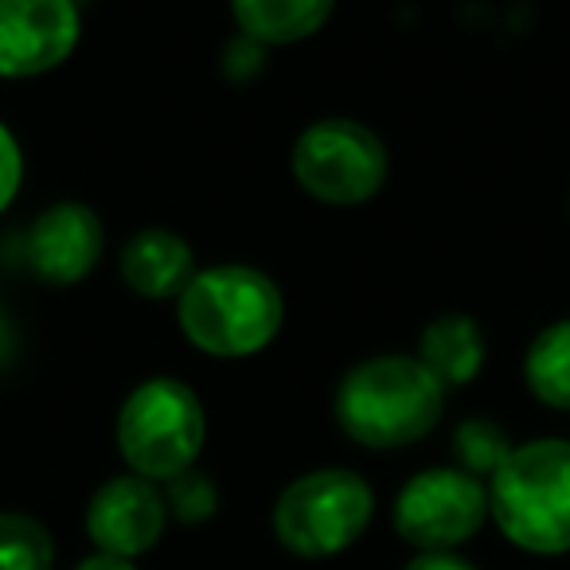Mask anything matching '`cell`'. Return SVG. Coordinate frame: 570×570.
Returning a JSON list of instances; mask_svg holds the SVG:
<instances>
[{"label":"cell","mask_w":570,"mask_h":570,"mask_svg":"<svg viewBox=\"0 0 570 570\" xmlns=\"http://www.w3.org/2000/svg\"><path fill=\"white\" fill-rule=\"evenodd\" d=\"M445 387L411 352L367 356L341 375L333 395V419L348 442L364 450H406L442 426Z\"/></svg>","instance_id":"obj_1"},{"label":"cell","mask_w":570,"mask_h":570,"mask_svg":"<svg viewBox=\"0 0 570 570\" xmlns=\"http://www.w3.org/2000/svg\"><path fill=\"white\" fill-rule=\"evenodd\" d=\"M285 325V294L246 262L199 266L176 297V328L212 360H250L277 341Z\"/></svg>","instance_id":"obj_2"},{"label":"cell","mask_w":570,"mask_h":570,"mask_svg":"<svg viewBox=\"0 0 570 570\" xmlns=\"http://www.w3.org/2000/svg\"><path fill=\"white\" fill-rule=\"evenodd\" d=\"M489 520L523 554L570 551V438L515 442L489 476Z\"/></svg>","instance_id":"obj_3"},{"label":"cell","mask_w":570,"mask_h":570,"mask_svg":"<svg viewBox=\"0 0 570 570\" xmlns=\"http://www.w3.org/2000/svg\"><path fill=\"white\" fill-rule=\"evenodd\" d=\"M114 445L129 473L153 484L196 469L207 445V411L196 387L176 375H149L118 406Z\"/></svg>","instance_id":"obj_4"},{"label":"cell","mask_w":570,"mask_h":570,"mask_svg":"<svg viewBox=\"0 0 570 570\" xmlns=\"http://www.w3.org/2000/svg\"><path fill=\"white\" fill-rule=\"evenodd\" d=\"M375 515V489L348 465H321L294 476L269 508V531L294 559H336L360 543Z\"/></svg>","instance_id":"obj_5"},{"label":"cell","mask_w":570,"mask_h":570,"mask_svg":"<svg viewBox=\"0 0 570 570\" xmlns=\"http://www.w3.org/2000/svg\"><path fill=\"white\" fill-rule=\"evenodd\" d=\"M297 188L325 207H364L391 176V153L372 126L356 118H317L289 149Z\"/></svg>","instance_id":"obj_6"},{"label":"cell","mask_w":570,"mask_h":570,"mask_svg":"<svg viewBox=\"0 0 570 570\" xmlns=\"http://www.w3.org/2000/svg\"><path fill=\"white\" fill-rule=\"evenodd\" d=\"M489 523V481L458 465H430L406 476L391 504V528L414 554L461 551Z\"/></svg>","instance_id":"obj_7"},{"label":"cell","mask_w":570,"mask_h":570,"mask_svg":"<svg viewBox=\"0 0 570 570\" xmlns=\"http://www.w3.org/2000/svg\"><path fill=\"white\" fill-rule=\"evenodd\" d=\"M82 40L79 0H0V79L51 75Z\"/></svg>","instance_id":"obj_8"},{"label":"cell","mask_w":570,"mask_h":570,"mask_svg":"<svg viewBox=\"0 0 570 570\" xmlns=\"http://www.w3.org/2000/svg\"><path fill=\"white\" fill-rule=\"evenodd\" d=\"M168 504L165 489L137 473H118L102 481L87 500L82 528L95 551L118 554V559H141L165 539L168 531Z\"/></svg>","instance_id":"obj_9"},{"label":"cell","mask_w":570,"mask_h":570,"mask_svg":"<svg viewBox=\"0 0 570 570\" xmlns=\"http://www.w3.org/2000/svg\"><path fill=\"white\" fill-rule=\"evenodd\" d=\"M106 250V223L82 199H59L36 215L28 230V262L48 285H79L95 274Z\"/></svg>","instance_id":"obj_10"},{"label":"cell","mask_w":570,"mask_h":570,"mask_svg":"<svg viewBox=\"0 0 570 570\" xmlns=\"http://www.w3.org/2000/svg\"><path fill=\"white\" fill-rule=\"evenodd\" d=\"M199 262L184 235L168 227H141L121 243L118 277L145 302H176L196 277Z\"/></svg>","instance_id":"obj_11"},{"label":"cell","mask_w":570,"mask_h":570,"mask_svg":"<svg viewBox=\"0 0 570 570\" xmlns=\"http://www.w3.org/2000/svg\"><path fill=\"white\" fill-rule=\"evenodd\" d=\"M336 0H230L238 36L258 48H294L333 20Z\"/></svg>","instance_id":"obj_12"},{"label":"cell","mask_w":570,"mask_h":570,"mask_svg":"<svg viewBox=\"0 0 570 570\" xmlns=\"http://www.w3.org/2000/svg\"><path fill=\"white\" fill-rule=\"evenodd\" d=\"M414 356L445 383V387H465L484 372L489 360V341L484 328L476 325L469 313H438L434 321H426L419 336V352Z\"/></svg>","instance_id":"obj_13"},{"label":"cell","mask_w":570,"mask_h":570,"mask_svg":"<svg viewBox=\"0 0 570 570\" xmlns=\"http://www.w3.org/2000/svg\"><path fill=\"white\" fill-rule=\"evenodd\" d=\"M523 383L547 411L570 414V317L531 336L523 352Z\"/></svg>","instance_id":"obj_14"},{"label":"cell","mask_w":570,"mask_h":570,"mask_svg":"<svg viewBox=\"0 0 570 570\" xmlns=\"http://www.w3.org/2000/svg\"><path fill=\"white\" fill-rule=\"evenodd\" d=\"M56 535L32 512L0 508V570H56Z\"/></svg>","instance_id":"obj_15"},{"label":"cell","mask_w":570,"mask_h":570,"mask_svg":"<svg viewBox=\"0 0 570 570\" xmlns=\"http://www.w3.org/2000/svg\"><path fill=\"white\" fill-rule=\"evenodd\" d=\"M512 450H515V442L504 422L484 419V414L458 422V430H453V465L481 476V481H489V476L504 465Z\"/></svg>","instance_id":"obj_16"},{"label":"cell","mask_w":570,"mask_h":570,"mask_svg":"<svg viewBox=\"0 0 570 570\" xmlns=\"http://www.w3.org/2000/svg\"><path fill=\"white\" fill-rule=\"evenodd\" d=\"M165 489V504H168V520L184 523V528H199L219 512V489L204 469H188V473L173 476Z\"/></svg>","instance_id":"obj_17"},{"label":"cell","mask_w":570,"mask_h":570,"mask_svg":"<svg viewBox=\"0 0 570 570\" xmlns=\"http://www.w3.org/2000/svg\"><path fill=\"white\" fill-rule=\"evenodd\" d=\"M20 184H24V153H20L17 134L0 121V215L20 196Z\"/></svg>","instance_id":"obj_18"},{"label":"cell","mask_w":570,"mask_h":570,"mask_svg":"<svg viewBox=\"0 0 570 570\" xmlns=\"http://www.w3.org/2000/svg\"><path fill=\"white\" fill-rule=\"evenodd\" d=\"M403 570H481V567L469 562L461 551H422Z\"/></svg>","instance_id":"obj_19"},{"label":"cell","mask_w":570,"mask_h":570,"mask_svg":"<svg viewBox=\"0 0 570 570\" xmlns=\"http://www.w3.org/2000/svg\"><path fill=\"white\" fill-rule=\"evenodd\" d=\"M75 570H137V562L118 559V554H106V551H90L87 559L75 562Z\"/></svg>","instance_id":"obj_20"},{"label":"cell","mask_w":570,"mask_h":570,"mask_svg":"<svg viewBox=\"0 0 570 570\" xmlns=\"http://www.w3.org/2000/svg\"><path fill=\"white\" fill-rule=\"evenodd\" d=\"M567 212H570V204H567Z\"/></svg>","instance_id":"obj_21"}]
</instances>
